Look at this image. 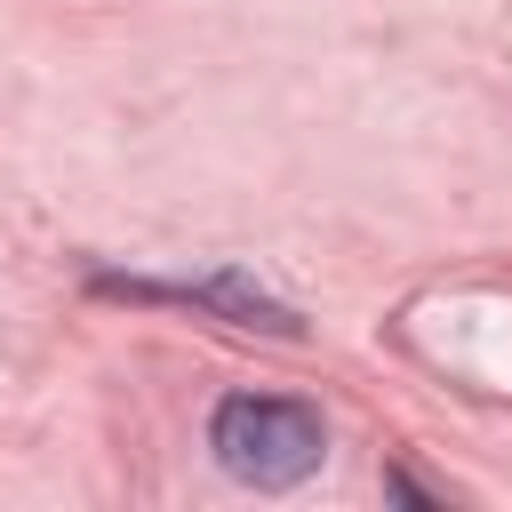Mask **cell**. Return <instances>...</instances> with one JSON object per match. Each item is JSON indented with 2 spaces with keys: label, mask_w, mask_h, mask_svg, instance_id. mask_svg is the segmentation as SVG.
Masks as SVG:
<instances>
[{
  "label": "cell",
  "mask_w": 512,
  "mask_h": 512,
  "mask_svg": "<svg viewBox=\"0 0 512 512\" xmlns=\"http://www.w3.org/2000/svg\"><path fill=\"white\" fill-rule=\"evenodd\" d=\"M208 448H216V464H224L232 480H248V488H296V480L320 472L328 432H320V416H312L304 400L232 392V400L216 408V424H208Z\"/></svg>",
  "instance_id": "cell-1"
}]
</instances>
